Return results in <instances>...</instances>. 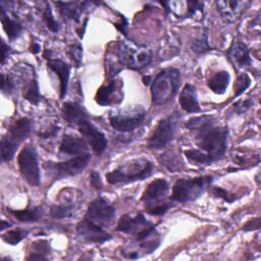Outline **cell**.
Masks as SVG:
<instances>
[{
  "instance_id": "cell-26",
  "label": "cell",
  "mask_w": 261,
  "mask_h": 261,
  "mask_svg": "<svg viewBox=\"0 0 261 261\" xmlns=\"http://www.w3.org/2000/svg\"><path fill=\"white\" fill-rule=\"evenodd\" d=\"M229 81H230L229 73L225 70H221V71L215 72L208 80L207 85L209 89L215 94H223L229 85Z\"/></svg>"
},
{
  "instance_id": "cell-35",
  "label": "cell",
  "mask_w": 261,
  "mask_h": 261,
  "mask_svg": "<svg viewBox=\"0 0 261 261\" xmlns=\"http://www.w3.org/2000/svg\"><path fill=\"white\" fill-rule=\"evenodd\" d=\"M68 55L71 58V60L74 62V64L79 67L81 66L82 63V58H83V48L81 45L77 44H72L68 46Z\"/></svg>"
},
{
  "instance_id": "cell-3",
  "label": "cell",
  "mask_w": 261,
  "mask_h": 261,
  "mask_svg": "<svg viewBox=\"0 0 261 261\" xmlns=\"http://www.w3.org/2000/svg\"><path fill=\"white\" fill-rule=\"evenodd\" d=\"M154 164L146 158H136L122 163L117 168L106 174L110 185L129 184L142 180L152 174Z\"/></svg>"
},
{
  "instance_id": "cell-21",
  "label": "cell",
  "mask_w": 261,
  "mask_h": 261,
  "mask_svg": "<svg viewBox=\"0 0 261 261\" xmlns=\"http://www.w3.org/2000/svg\"><path fill=\"white\" fill-rule=\"evenodd\" d=\"M178 102L180 107L188 113H198L201 111L197 90L192 84H186L179 94Z\"/></svg>"
},
{
  "instance_id": "cell-7",
  "label": "cell",
  "mask_w": 261,
  "mask_h": 261,
  "mask_svg": "<svg viewBox=\"0 0 261 261\" xmlns=\"http://www.w3.org/2000/svg\"><path fill=\"white\" fill-rule=\"evenodd\" d=\"M32 128V122L28 117L19 118L8 128L1 140V158L2 161H10L18 146L29 137Z\"/></svg>"
},
{
  "instance_id": "cell-32",
  "label": "cell",
  "mask_w": 261,
  "mask_h": 261,
  "mask_svg": "<svg viewBox=\"0 0 261 261\" xmlns=\"http://www.w3.org/2000/svg\"><path fill=\"white\" fill-rule=\"evenodd\" d=\"M43 20L46 24V27L48 28L49 31L53 32V33H57L59 32L60 30V25L58 23V21L55 19L53 13H52V10H51V7L49 4H47L46 8L44 9V12H43Z\"/></svg>"
},
{
  "instance_id": "cell-43",
  "label": "cell",
  "mask_w": 261,
  "mask_h": 261,
  "mask_svg": "<svg viewBox=\"0 0 261 261\" xmlns=\"http://www.w3.org/2000/svg\"><path fill=\"white\" fill-rule=\"evenodd\" d=\"M40 49H41V46L39 45V43L37 42H32V45L30 47V51L34 54H37L40 52Z\"/></svg>"
},
{
  "instance_id": "cell-18",
  "label": "cell",
  "mask_w": 261,
  "mask_h": 261,
  "mask_svg": "<svg viewBox=\"0 0 261 261\" xmlns=\"http://www.w3.org/2000/svg\"><path fill=\"white\" fill-rule=\"evenodd\" d=\"M88 153V143L82 137H77L72 134H65L62 137L59 154L60 156H77Z\"/></svg>"
},
{
  "instance_id": "cell-33",
  "label": "cell",
  "mask_w": 261,
  "mask_h": 261,
  "mask_svg": "<svg viewBox=\"0 0 261 261\" xmlns=\"http://www.w3.org/2000/svg\"><path fill=\"white\" fill-rule=\"evenodd\" d=\"M250 85H251L250 76L245 72L240 73L237 77L236 85H234V97H238L241 94H243L250 87Z\"/></svg>"
},
{
  "instance_id": "cell-6",
  "label": "cell",
  "mask_w": 261,
  "mask_h": 261,
  "mask_svg": "<svg viewBox=\"0 0 261 261\" xmlns=\"http://www.w3.org/2000/svg\"><path fill=\"white\" fill-rule=\"evenodd\" d=\"M212 175H202L193 178H179L172 188L170 199L179 203L197 200L213 182Z\"/></svg>"
},
{
  "instance_id": "cell-16",
  "label": "cell",
  "mask_w": 261,
  "mask_h": 261,
  "mask_svg": "<svg viewBox=\"0 0 261 261\" xmlns=\"http://www.w3.org/2000/svg\"><path fill=\"white\" fill-rule=\"evenodd\" d=\"M152 226H155V224L148 221L142 213H138L135 216H132L129 214H124L120 217L118 224L116 226V230L124 233H129L133 236H137L138 233Z\"/></svg>"
},
{
  "instance_id": "cell-19",
  "label": "cell",
  "mask_w": 261,
  "mask_h": 261,
  "mask_svg": "<svg viewBox=\"0 0 261 261\" xmlns=\"http://www.w3.org/2000/svg\"><path fill=\"white\" fill-rule=\"evenodd\" d=\"M250 4L249 1H217L216 6L217 9L222 17V19L227 22L231 23L234 22L242 12L246 9V7Z\"/></svg>"
},
{
  "instance_id": "cell-1",
  "label": "cell",
  "mask_w": 261,
  "mask_h": 261,
  "mask_svg": "<svg viewBox=\"0 0 261 261\" xmlns=\"http://www.w3.org/2000/svg\"><path fill=\"white\" fill-rule=\"evenodd\" d=\"M193 132L199 150L202 151L212 163L221 159L226 151L228 127L218 124L213 115L204 114L190 118L185 123Z\"/></svg>"
},
{
  "instance_id": "cell-5",
  "label": "cell",
  "mask_w": 261,
  "mask_h": 261,
  "mask_svg": "<svg viewBox=\"0 0 261 261\" xmlns=\"http://www.w3.org/2000/svg\"><path fill=\"white\" fill-rule=\"evenodd\" d=\"M116 55L121 67L133 70H142L152 61V53L147 47L123 40L116 43Z\"/></svg>"
},
{
  "instance_id": "cell-20",
  "label": "cell",
  "mask_w": 261,
  "mask_h": 261,
  "mask_svg": "<svg viewBox=\"0 0 261 261\" xmlns=\"http://www.w3.org/2000/svg\"><path fill=\"white\" fill-rule=\"evenodd\" d=\"M227 56L236 68H243L251 64L249 49L244 43L240 41H234L230 45Z\"/></svg>"
},
{
  "instance_id": "cell-28",
  "label": "cell",
  "mask_w": 261,
  "mask_h": 261,
  "mask_svg": "<svg viewBox=\"0 0 261 261\" xmlns=\"http://www.w3.org/2000/svg\"><path fill=\"white\" fill-rule=\"evenodd\" d=\"M1 22H2L3 30L5 31L7 37L10 40H15L20 35V33L22 31L21 24L18 21L9 17L5 13V10L2 6H1Z\"/></svg>"
},
{
  "instance_id": "cell-30",
  "label": "cell",
  "mask_w": 261,
  "mask_h": 261,
  "mask_svg": "<svg viewBox=\"0 0 261 261\" xmlns=\"http://www.w3.org/2000/svg\"><path fill=\"white\" fill-rule=\"evenodd\" d=\"M33 252L28 257L29 260H47L50 253L49 243L46 240H39L32 244Z\"/></svg>"
},
{
  "instance_id": "cell-23",
  "label": "cell",
  "mask_w": 261,
  "mask_h": 261,
  "mask_svg": "<svg viewBox=\"0 0 261 261\" xmlns=\"http://www.w3.org/2000/svg\"><path fill=\"white\" fill-rule=\"evenodd\" d=\"M62 114L66 122L75 126L83 118L88 117L84 108L75 102H65L62 106Z\"/></svg>"
},
{
  "instance_id": "cell-22",
  "label": "cell",
  "mask_w": 261,
  "mask_h": 261,
  "mask_svg": "<svg viewBox=\"0 0 261 261\" xmlns=\"http://www.w3.org/2000/svg\"><path fill=\"white\" fill-rule=\"evenodd\" d=\"M47 65L59 77L60 81V98L63 99L67 92V85L69 79V65L60 59H49Z\"/></svg>"
},
{
  "instance_id": "cell-44",
  "label": "cell",
  "mask_w": 261,
  "mask_h": 261,
  "mask_svg": "<svg viewBox=\"0 0 261 261\" xmlns=\"http://www.w3.org/2000/svg\"><path fill=\"white\" fill-rule=\"evenodd\" d=\"M9 226H11V223H9V222H5L4 220H1V227H0V229H1V230H4L5 228H8Z\"/></svg>"
},
{
  "instance_id": "cell-8",
  "label": "cell",
  "mask_w": 261,
  "mask_h": 261,
  "mask_svg": "<svg viewBox=\"0 0 261 261\" xmlns=\"http://www.w3.org/2000/svg\"><path fill=\"white\" fill-rule=\"evenodd\" d=\"M161 239L155 226L135 236V239L121 250V255L127 259H138L142 256L151 254L160 245Z\"/></svg>"
},
{
  "instance_id": "cell-37",
  "label": "cell",
  "mask_w": 261,
  "mask_h": 261,
  "mask_svg": "<svg viewBox=\"0 0 261 261\" xmlns=\"http://www.w3.org/2000/svg\"><path fill=\"white\" fill-rule=\"evenodd\" d=\"M1 90L4 94H10L14 90V83L9 75L2 73L1 75Z\"/></svg>"
},
{
  "instance_id": "cell-4",
  "label": "cell",
  "mask_w": 261,
  "mask_h": 261,
  "mask_svg": "<svg viewBox=\"0 0 261 261\" xmlns=\"http://www.w3.org/2000/svg\"><path fill=\"white\" fill-rule=\"evenodd\" d=\"M169 185L163 178L151 181L142 195V202L147 213L159 216L167 212L172 205V200L168 198Z\"/></svg>"
},
{
  "instance_id": "cell-10",
  "label": "cell",
  "mask_w": 261,
  "mask_h": 261,
  "mask_svg": "<svg viewBox=\"0 0 261 261\" xmlns=\"http://www.w3.org/2000/svg\"><path fill=\"white\" fill-rule=\"evenodd\" d=\"M91 156L89 153L71 157L62 162H46L44 167L50 172L54 178H63L73 176L82 172L89 164Z\"/></svg>"
},
{
  "instance_id": "cell-39",
  "label": "cell",
  "mask_w": 261,
  "mask_h": 261,
  "mask_svg": "<svg viewBox=\"0 0 261 261\" xmlns=\"http://www.w3.org/2000/svg\"><path fill=\"white\" fill-rule=\"evenodd\" d=\"M59 130V126L56 124H51L49 127L41 130L38 135L41 139H48V138H52L54 137Z\"/></svg>"
},
{
  "instance_id": "cell-42",
  "label": "cell",
  "mask_w": 261,
  "mask_h": 261,
  "mask_svg": "<svg viewBox=\"0 0 261 261\" xmlns=\"http://www.w3.org/2000/svg\"><path fill=\"white\" fill-rule=\"evenodd\" d=\"M1 51H2V59H1V62H2V64L4 63V61H5V59L9 56V54H10V52H11V50H10V48L4 43V41H2L1 42Z\"/></svg>"
},
{
  "instance_id": "cell-15",
  "label": "cell",
  "mask_w": 261,
  "mask_h": 261,
  "mask_svg": "<svg viewBox=\"0 0 261 261\" xmlns=\"http://www.w3.org/2000/svg\"><path fill=\"white\" fill-rule=\"evenodd\" d=\"M76 234L82 241L95 244H103L112 239V236L108 233L104 227L86 219L85 217L76 225Z\"/></svg>"
},
{
  "instance_id": "cell-17",
  "label": "cell",
  "mask_w": 261,
  "mask_h": 261,
  "mask_svg": "<svg viewBox=\"0 0 261 261\" xmlns=\"http://www.w3.org/2000/svg\"><path fill=\"white\" fill-rule=\"evenodd\" d=\"M120 89H121V80L112 79L107 84L102 85L96 93L95 101L101 105V106H108L113 103H118L116 98H118L121 101L120 95Z\"/></svg>"
},
{
  "instance_id": "cell-40",
  "label": "cell",
  "mask_w": 261,
  "mask_h": 261,
  "mask_svg": "<svg viewBox=\"0 0 261 261\" xmlns=\"http://www.w3.org/2000/svg\"><path fill=\"white\" fill-rule=\"evenodd\" d=\"M90 182H91V186L95 189V190H101L102 187H103V184H102V179H101V176L100 174L93 170L90 174Z\"/></svg>"
},
{
  "instance_id": "cell-25",
  "label": "cell",
  "mask_w": 261,
  "mask_h": 261,
  "mask_svg": "<svg viewBox=\"0 0 261 261\" xmlns=\"http://www.w3.org/2000/svg\"><path fill=\"white\" fill-rule=\"evenodd\" d=\"M56 4L59 5L60 13L64 19L79 21L88 2H57Z\"/></svg>"
},
{
  "instance_id": "cell-36",
  "label": "cell",
  "mask_w": 261,
  "mask_h": 261,
  "mask_svg": "<svg viewBox=\"0 0 261 261\" xmlns=\"http://www.w3.org/2000/svg\"><path fill=\"white\" fill-rule=\"evenodd\" d=\"M210 192L212 195H214L215 197L221 198L224 201L228 202V203H232L233 201H236V197H232L226 190H224L223 188H219V187H209Z\"/></svg>"
},
{
  "instance_id": "cell-45",
  "label": "cell",
  "mask_w": 261,
  "mask_h": 261,
  "mask_svg": "<svg viewBox=\"0 0 261 261\" xmlns=\"http://www.w3.org/2000/svg\"><path fill=\"white\" fill-rule=\"evenodd\" d=\"M143 80H144V84H145V85H149V84H150V77H149V76H147V77L144 76Z\"/></svg>"
},
{
  "instance_id": "cell-41",
  "label": "cell",
  "mask_w": 261,
  "mask_h": 261,
  "mask_svg": "<svg viewBox=\"0 0 261 261\" xmlns=\"http://www.w3.org/2000/svg\"><path fill=\"white\" fill-rule=\"evenodd\" d=\"M260 228V217H256L254 219L249 220L243 227V229L245 231H251V230H255V229H259Z\"/></svg>"
},
{
  "instance_id": "cell-12",
  "label": "cell",
  "mask_w": 261,
  "mask_h": 261,
  "mask_svg": "<svg viewBox=\"0 0 261 261\" xmlns=\"http://www.w3.org/2000/svg\"><path fill=\"white\" fill-rule=\"evenodd\" d=\"M176 123L177 119L174 115L161 119L149 137L147 147L152 150H158L166 147L174 138Z\"/></svg>"
},
{
  "instance_id": "cell-27",
  "label": "cell",
  "mask_w": 261,
  "mask_h": 261,
  "mask_svg": "<svg viewBox=\"0 0 261 261\" xmlns=\"http://www.w3.org/2000/svg\"><path fill=\"white\" fill-rule=\"evenodd\" d=\"M23 98L32 104H38L42 98L40 95L39 85H38L35 72L24 81Z\"/></svg>"
},
{
  "instance_id": "cell-31",
  "label": "cell",
  "mask_w": 261,
  "mask_h": 261,
  "mask_svg": "<svg viewBox=\"0 0 261 261\" xmlns=\"http://www.w3.org/2000/svg\"><path fill=\"white\" fill-rule=\"evenodd\" d=\"M28 236V230H24L22 228H16V229H10L6 232L2 233V240L9 244V245H16L20 241H22Z\"/></svg>"
},
{
  "instance_id": "cell-24",
  "label": "cell",
  "mask_w": 261,
  "mask_h": 261,
  "mask_svg": "<svg viewBox=\"0 0 261 261\" xmlns=\"http://www.w3.org/2000/svg\"><path fill=\"white\" fill-rule=\"evenodd\" d=\"M76 208V204L73 200L66 198L61 199L58 203H54L50 209L51 217L55 219H62L71 217Z\"/></svg>"
},
{
  "instance_id": "cell-13",
  "label": "cell",
  "mask_w": 261,
  "mask_h": 261,
  "mask_svg": "<svg viewBox=\"0 0 261 261\" xmlns=\"http://www.w3.org/2000/svg\"><path fill=\"white\" fill-rule=\"evenodd\" d=\"M85 218L105 228L114 220L115 208L106 199L98 197L90 203Z\"/></svg>"
},
{
  "instance_id": "cell-2",
  "label": "cell",
  "mask_w": 261,
  "mask_h": 261,
  "mask_svg": "<svg viewBox=\"0 0 261 261\" xmlns=\"http://www.w3.org/2000/svg\"><path fill=\"white\" fill-rule=\"evenodd\" d=\"M180 85V71L174 67L162 69L151 81V98L153 104H166L176 95Z\"/></svg>"
},
{
  "instance_id": "cell-34",
  "label": "cell",
  "mask_w": 261,
  "mask_h": 261,
  "mask_svg": "<svg viewBox=\"0 0 261 261\" xmlns=\"http://www.w3.org/2000/svg\"><path fill=\"white\" fill-rule=\"evenodd\" d=\"M191 48L196 53H203L206 51H210L212 48L210 47L208 41H207V32L205 31L204 34L201 36V38L196 39L192 45Z\"/></svg>"
},
{
  "instance_id": "cell-11",
  "label": "cell",
  "mask_w": 261,
  "mask_h": 261,
  "mask_svg": "<svg viewBox=\"0 0 261 261\" xmlns=\"http://www.w3.org/2000/svg\"><path fill=\"white\" fill-rule=\"evenodd\" d=\"M19 171L24 180L34 187L40 185V168L38 154L33 145L24 146L17 156Z\"/></svg>"
},
{
  "instance_id": "cell-14",
  "label": "cell",
  "mask_w": 261,
  "mask_h": 261,
  "mask_svg": "<svg viewBox=\"0 0 261 261\" xmlns=\"http://www.w3.org/2000/svg\"><path fill=\"white\" fill-rule=\"evenodd\" d=\"M75 126L77 127L85 141L97 155H100L104 152L107 147L106 137L89 120L88 117L83 118Z\"/></svg>"
},
{
  "instance_id": "cell-38",
  "label": "cell",
  "mask_w": 261,
  "mask_h": 261,
  "mask_svg": "<svg viewBox=\"0 0 261 261\" xmlns=\"http://www.w3.org/2000/svg\"><path fill=\"white\" fill-rule=\"evenodd\" d=\"M252 103H253V101L251 99L239 100L233 103V108L238 113H244L251 107Z\"/></svg>"
},
{
  "instance_id": "cell-29",
  "label": "cell",
  "mask_w": 261,
  "mask_h": 261,
  "mask_svg": "<svg viewBox=\"0 0 261 261\" xmlns=\"http://www.w3.org/2000/svg\"><path fill=\"white\" fill-rule=\"evenodd\" d=\"M10 213L21 222H36L44 214V210L41 206L34 208H27L23 210H9Z\"/></svg>"
},
{
  "instance_id": "cell-9",
  "label": "cell",
  "mask_w": 261,
  "mask_h": 261,
  "mask_svg": "<svg viewBox=\"0 0 261 261\" xmlns=\"http://www.w3.org/2000/svg\"><path fill=\"white\" fill-rule=\"evenodd\" d=\"M147 112L141 105L129 106L109 114L110 125L119 133L133 132L142 123L146 118Z\"/></svg>"
}]
</instances>
